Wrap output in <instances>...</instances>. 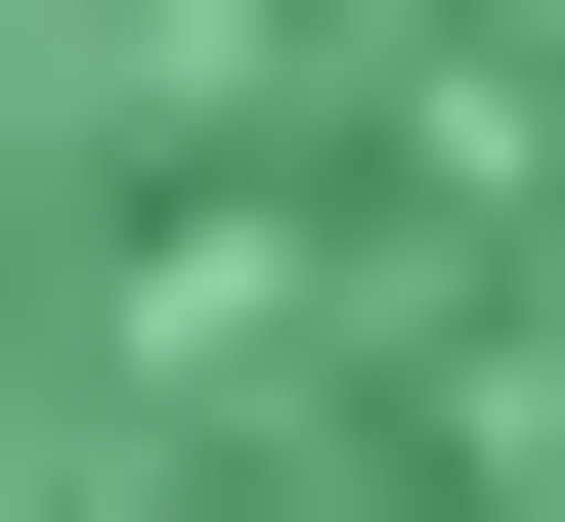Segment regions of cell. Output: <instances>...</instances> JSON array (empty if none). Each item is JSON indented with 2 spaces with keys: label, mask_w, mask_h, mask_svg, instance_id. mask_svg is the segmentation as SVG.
Masks as SVG:
<instances>
[{
  "label": "cell",
  "mask_w": 565,
  "mask_h": 522,
  "mask_svg": "<svg viewBox=\"0 0 565 522\" xmlns=\"http://www.w3.org/2000/svg\"><path fill=\"white\" fill-rule=\"evenodd\" d=\"M0 522H565V0H0Z\"/></svg>",
  "instance_id": "1"
}]
</instances>
